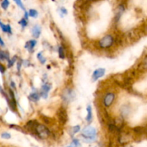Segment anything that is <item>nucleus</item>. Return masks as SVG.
<instances>
[{"label": "nucleus", "instance_id": "cd10ccee", "mask_svg": "<svg viewBox=\"0 0 147 147\" xmlns=\"http://www.w3.org/2000/svg\"><path fill=\"white\" fill-rule=\"evenodd\" d=\"M60 13L62 14V15H63V14H67V9H66L65 8H64V7H61L60 9Z\"/></svg>", "mask_w": 147, "mask_h": 147}, {"label": "nucleus", "instance_id": "473e14b6", "mask_svg": "<svg viewBox=\"0 0 147 147\" xmlns=\"http://www.w3.org/2000/svg\"><path fill=\"white\" fill-rule=\"evenodd\" d=\"M28 15H29L28 13H27V11H25V12H24V19H25V20H28V17H29Z\"/></svg>", "mask_w": 147, "mask_h": 147}, {"label": "nucleus", "instance_id": "7ed1b4c3", "mask_svg": "<svg viewBox=\"0 0 147 147\" xmlns=\"http://www.w3.org/2000/svg\"><path fill=\"white\" fill-rule=\"evenodd\" d=\"M35 133L41 139H47L50 136V130L43 124H38L36 126Z\"/></svg>", "mask_w": 147, "mask_h": 147}, {"label": "nucleus", "instance_id": "dca6fc26", "mask_svg": "<svg viewBox=\"0 0 147 147\" xmlns=\"http://www.w3.org/2000/svg\"><path fill=\"white\" fill-rule=\"evenodd\" d=\"M28 98L31 101L36 103V102H37L39 100H40V94H38L37 93H32L29 96Z\"/></svg>", "mask_w": 147, "mask_h": 147}, {"label": "nucleus", "instance_id": "f3484780", "mask_svg": "<svg viewBox=\"0 0 147 147\" xmlns=\"http://www.w3.org/2000/svg\"><path fill=\"white\" fill-rule=\"evenodd\" d=\"M9 60V55L8 53L0 50V60Z\"/></svg>", "mask_w": 147, "mask_h": 147}, {"label": "nucleus", "instance_id": "0eeeda50", "mask_svg": "<svg viewBox=\"0 0 147 147\" xmlns=\"http://www.w3.org/2000/svg\"><path fill=\"white\" fill-rule=\"evenodd\" d=\"M50 89H51V85L50 83H45L44 85H42L41 88V91H40V96L41 97H42L43 98H47V96H48V93L50 92Z\"/></svg>", "mask_w": 147, "mask_h": 147}, {"label": "nucleus", "instance_id": "393cba45", "mask_svg": "<svg viewBox=\"0 0 147 147\" xmlns=\"http://www.w3.org/2000/svg\"><path fill=\"white\" fill-rule=\"evenodd\" d=\"M80 126L79 125H77V126H75L72 128V132H73V134L78 133V132L80 131Z\"/></svg>", "mask_w": 147, "mask_h": 147}, {"label": "nucleus", "instance_id": "bb28decb", "mask_svg": "<svg viewBox=\"0 0 147 147\" xmlns=\"http://www.w3.org/2000/svg\"><path fill=\"white\" fill-rule=\"evenodd\" d=\"M14 1H15L16 4H17V5H18L19 7L22 9H23V10L25 9V8H24V5H23V4H22V2L21 0H14Z\"/></svg>", "mask_w": 147, "mask_h": 147}, {"label": "nucleus", "instance_id": "423d86ee", "mask_svg": "<svg viewBox=\"0 0 147 147\" xmlns=\"http://www.w3.org/2000/svg\"><path fill=\"white\" fill-rule=\"evenodd\" d=\"M115 99V94L113 93H109L105 96L103 98V104L106 107H110L113 103V100Z\"/></svg>", "mask_w": 147, "mask_h": 147}, {"label": "nucleus", "instance_id": "f8f14e48", "mask_svg": "<svg viewBox=\"0 0 147 147\" xmlns=\"http://www.w3.org/2000/svg\"><path fill=\"white\" fill-rule=\"evenodd\" d=\"M124 10L125 8L123 5L119 6V8H118L117 11H116V16H115V22H118L119 21V20H120L122 14L123 13Z\"/></svg>", "mask_w": 147, "mask_h": 147}, {"label": "nucleus", "instance_id": "a878e982", "mask_svg": "<svg viewBox=\"0 0 147 147\" xmlns=\"http://www.w3.org/2000/svg\"><path fill=\"white\" fill-rule=\"evenodd\" d=\"M1 137L2 139H9L11 138V135L10 134L7 133V132H4V133H2L1 135Z\"/></svg>", "mask_w": 147, "mask_h": 147}, {"label": "nucleus", "instance_id": "7c9ffc66", "mask_svg": "<svg viewBox=\"0 0 147 147\" xmlns=\"http://www.w3.org/2000/svg\"><path fill=\"white\" fill-rule=\"evenodd\" d=\"M21 65H22V62L21 61L17 62V70H18V72L20 71V69H21Z\"/></svg>", "mask_w": 147, "mask_h": 147}, {"label": "nucleus", "instance_id": "72a5a7b5", "mask_svg": "<svg viewBox=\"0 0 147 147\" xmlns=\"http://www.w3.org/2000/svg\"><path fill=\"white\" fill-rule=\"evenodd\" d=\"M11 86L13 88H16V86H15V83H14L13 81L11 82Z\"/></svg>", "mask_w": 147, "mask_h": 147}, {"label": "nucleus", "instance_id": "9d476101", "mask_svg": "<svg viewBox=\"0 0 147 147\" xmlns=\"http://www.w3.org/2000/svg\"><path fill=\"white\" fill-rule=\"evenodd\" d=\"M36 44H37V41L35 40H29L26 42L25 47L27 50H28L30 53H32L33 50H34V47H35Z\"/></svg>", "mask_w": 147, "mask_h": 147}, {"label": "nucleus", "instance_id": "b1692460", "mask_svg": "<svg viewBox=\"0 0 147 147\" xmlns=\"http://www.w3.org/2000/svg\"><path fill=\"white\" fill-rule=\"evenodd\" d=\"M19 24H20V25L23 27V28H24V27L27 25V20H25L24 18L22 19V20L19 22Z\"/></svg>", "mask_w": 147, "mask_h": 147}, {"label": "nucleus", "instance_id": "6e6552de", "mask_svg": "<svg viewBox=\"0 0 147 147\" xmlns=\"http://www.w3.org/2000/svg\"><path fill=\"white\" fill-rule=\"evenodd\" d=\"M106 73V69L104 68H98L97 70H95L93 73V75H92V80L93 81H96L98 78H102Z\"/></svg>", "mask_w": 147, "mask_h": 147}, {"label": "nucleus", "instance_id": "f03ea898", "mask_svg": "<svg viewBox=\"0 0 147 147\" xmlns=\"http://www.w3.org/2000/svg\"><path fill=\"white\" fill-rule=\"evenodd\" d=\"M114 42V38L111 34H106L104 37H102L98 42V46L100 48L106 49L111 47Z\"/></svg>", "mask_w": 147, "mask_h": 147}, {"label": "nucleus", "instance_id": "4468645a", "mask_svg": "<svg viewBox=\"0 0 147 147\" xmlns=\"http://www.w3.org/2000/svg\"><path fill=\"white\" fill-rule=\"evenodd\" d=\"M88 112L87 116H86V121H87L88 123H91L92 120H93V111H92V107L90 105H88L87 106V109H86Z\"/></svg>", "mask_w": 147, "mask_h": 147}, {"label": "nucleus", "instance_id": "c85d7f7f", "mask_svg": "<svg viewBox=\"0 0 147 147\" xmlns=\"http://www.w3.org/2000/svg\"><path fill=\"white\" fill-rule=\"evenodd\" d=\"M5 70H6L5 67H4L3 65L0 64V73H2V74H4V72H5Z\"/></svg>", "mask_w": 147, "mask_h": 147}, {"label": "nucleus", "instance_id": "9b49d317", "mask_svg": "<svg viewBox=\"0 0 147 147\" xmlns=\"http://www.w3.org/2000/svg\"><path fill=\"white\" fill-rule=\"evenodd\" d=\"M120 111L121 114V116L123 118L127 117L130 114V107L129 106H127V105H124V106H123L121 108Z\"/></svg>", "mask_w": 147, "mask_h": 147}, {"label": "nucleus", "instance_id": "c756f323", "mask_svg": "<svg viewBox=\"0 0 147 147\" xmlns=\"http://www.w3.org/2000/svg\"><path fill=\"white\" fill-rule=\"evenodd\" d=\"M73 144L74 146H78L80 144H79V141L78 139H73Z\"/></svg>", "mask_w": 147, "mask_h": 147}, {"label": "nucleus", "instance_id": "412c9836", "mask_svg": "<svg viewBox=\"0 0 147 147\" xmlns=\"http://www.w3.org/2000/svg\"><path fill=\"white\" fill-rule=\"evenodd\" d=\"M134 131L135 133L141 134H143L144 132L145 131V129L144 128L142 127V126H137V127H135L134 129Z\"/></svg>", "mask_w": 147, "mask_h": 147}, {"label": "nucleus", "instance_id": "4be33fe9", "mask_svg": "<svg viewBox=\"0 0 147 147\" xmlns=\"http://www.w3.org/2000/svg\"><path fill=\"white\" fill-rule=\"evenodd\" d=\"M17 56H14L13 58L9 59V60H7V61H8V65H7V67H8L9 68V67H12V66L14 65V63H15L16 60H17Z\"/></svg>", "mask_w": 147, "mask_h": 147}, {"label": "nucleus", "instance_id": "f704fd0d", "mask_svg": "<svg viewBox=\"0 0 147 147\" xmlns=\"http://www.w3.org/2000/svg\"><path fill=\"white\" fill-rule=\"evenodd\" d=\"M89 1H97V0H88Z\"/></svg>", "mask_w": 147, "mask_h": 147}, {"label": "nucleus", "instance_id": "20e7f679", "mask_svg": "<svg viewBox=\"0 0 147 147\" xmlns=\"http://www.w3.org/2000/svg\"><path fill=\"white\" fill-rule=\"evenodd\" d=\"M75 98H76V93L72 89H65L62 93V98H63V101L65 103H70L72 100H74Z\"/></svg>", "mask_w": 147, "mask_h": 147}, {"label": "nucleus", "instance_id": "aec40b11", "mask_svg": "<svg viewBox=\"0 0 147 147\" xmlns=\"http://www.w3.org/2000/svg\"><path fill=\"white\" fill-rule=\"evenodd\" d=\"M28 14L30 17H33V18H36V17H37V16H38V12H37V10L31 9H30V11H29Z\"/></svg>", "mask_w": 147, "mask_h": 147}, {"label": "nucleus", "instance_id": "c9c22d12", "mask_svg": "<svg viewBox=\"0 0 147 147\" xmlns=\"http://www.w3.org/2000/svg\"><path fill=\"white\" fill-rule=\"evenodd\" d=\"M67 147H75V146H73V145H72V146H67Z\"/></svg>", "mask_w": 147, "mask_h": 147}, {"label": "nucleus", "instance_id": "2f4dec72", "mask_svg": "<svg viewBox=\"0 0 147 147\" xmlns=\"http://www.w3.org/2000/svg\"><path fill=\"white\" fill-rule=\"evenodd\" d=\"M0 45H1V47H4V41H3L2 39H1V37H0Z\"/></svg>", "mask_w": 147, "mask_h": 147}, {"label": "nucleus", "instance_id": "6ab92c4d", "mask_svg": "<svg viewBox=\"0 0 147 147\" xmlns=\"http://www.w3.org/2000/svg\"><path fill=\"white\" fill-rule=\"evenodd\" d=\"M37 59L39 60V61L40 62V63H41V64H45V63L46 58L44 57V56H43L42 53V52H40V53H39L38 54H37Z\"/></svg>", "mask_w": 147, "mask_h": 147}, {"label": "nucleus", "instance_id": "a211bd4d", "mask_svg": "<svg viewBox=\"0 0 147 147\" xmlns=\"http://www.w3.org/2000/svg\"><path fill=\"white\" fill-rule=\"evenodd\" d=\"M58 54L59 57L61 59H65V50L64 48H63V46H60L58 48Z\"/></svg>", "mask_w": 147, "mask_h": 147}, {"label": "nucleus", "instance_id": "39448f33", "mask_svg": "<svg viewBox=\"0 0 147 147\" xmlns=\"http://www.w3.org/2000/svg\"><path fill=\"white\" fill-rule=\"evenodd\" d=\"M57 116L59 119V121L62 124H65L66 122L67 121V113L65 109L63 107H60L57 111Z\"/></svg>", "mask_w": 147, "mask_h": 147}, {"label": "nucleus", "instance_id": "5701e85b", "mask_svg": "<svg viewBox=\"0 0 147 147\" xmlns=\"http://www.w3.org/2000/svg\"><path fill=\"white\" fill-rule=\"evenodd\" d=\"M9 5V0H3V1L1 4V7H2V9H4V10L7 9Z\"/></svg>", "mask_w": 147, "mask_h": 147}, {"label": "nucleus", "instance_id": "f257e3e1", "mask_svg": "<svg viewBox=\"0 0 147 147\" xmlns=\"http://www.w3.org/2000/svg\"><path fill=\"white\" fill-rule=\"evenodd\" d=\"M96 129L93 126H86V128L83 129L82 131V136L88 140V142H92L95 139L96 136Z\"/></svg>", "mask_w": 147, "mask_h": 147}, {"label": "nucleus", "instance_id": "ddd939ff", "mask_svg": "<svg viewBox=\"0 0 147 147\" xmlns=\"http://www.w3.org/2000/svg\"><path fill=\"white\" fill-rule=\"evenodd\" d=\"M38 125V123L35 121H30L28 123L26 124V129L29 131H34L35 132V129H36V126Z\"/></svg>", "mask_w": 147, "mask_h": 147}, {"label": "nucleus", "instance_id": "1a4fd4ad", "mask_svg": "<svg viewBox=\"0 0 147 147\" xmlns=\"http://www.w3.org/2000/svg\"><path fill=\"white\" fill-rule=\"evenodd\" d=\"M41 27L38 24H35L32 30V34L33 37L36 39L39 38L40 34H41Z\"/></svg>", "mask_w": 147, "mask_h": 147}, {"label": "nucleus", "instance_id": "2eb2a0df", "mask_svg": "<svg viewBox=\"0 0 147 147\" xmlns=\"http://www.w3.org/2000/svg\"><path fill=\"white\" fill-rule=\"evenodd\" d=\"M0 27L4 32L11 34V28L9 24H4V23L0 21Z\"/></svg>", "mask_w": 147, "mask_h": 147}]
</instances>
